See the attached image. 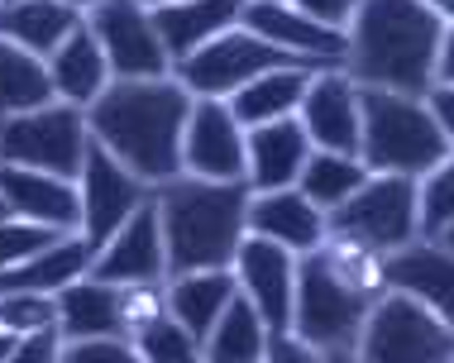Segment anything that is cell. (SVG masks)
I'll return each instance as SVG.
<instances>
[{"instance_id": "2e32d148", "label": "cell", "mask_w": 454, "mask_h": 363, "mask_svg": "<svg viewBox=\"0 0 454 363\" xmlns=\"http://www.w3.org/2000/svg\"><path fill=\"white\" fill-rule=\"evenodd\" d=\"M301 129L316 153H340V158H359L364 143V111H359V87L340 72H321L301 101Z\"/></svg>"}, {"instance_id": "e0dca14e", "label": "cell", "mask_w": 454, "mask_h": 363, "mask_svg": "<svg viewBox=\"0 0 454 363\" xmlns=\"http://www.w3.org/2000/svg\"><path fill=\"white\" fill-rule=\"evenodd\" d=\"M0 197L15 220H29L53 235H82V197L77 182L29 167H0Z\"/></svg>"}, {"instance_id": "4316f807", "label": "cell", "mask_w": 454, "mask_h": 363, "mask_svg": "<svg viewBox=\"0 0 454 363\" xmlns=\"http://www.w3.org/2000/svg\"><path fill=\"white\" fill-rule=\"evenodd\" d=\"M316 77H321V72H311V67L268 72V77H259L254 87H244L235 101H225V105H230V115H235L244 129L278 125V120H297L301 115V101H306V91H311Z\"/></svg>"}, {"instance_id": "74e56055", "label": "cell", "mask_w": 454, "mask_h": 363, "mask_svg": "<svg viewBox=\"0 0 454 363\" xmlns=\"http://www.w3.org/2000/svg\"><path fill=\"white\" fill-rule=\"evenodd\" d=\"M10 363H63V335H58V330L29 335V340H20V344H15Z\"/></svg>"}, {"instance_id": "cb8c5ba5", "label": "cell", "mask_w": 454, "mask_h": 363, "mask_svg": "<svg viewBox=\"0 0 454 363\" xmlns=\"http://www.w3.org/2000/svg\"><path fill=\"white\" fill-rule=\"evenodd\" d=\"M235 297H239V277H235V268H225V273L168 277V316H173L196 344L211 340V330L220 325V316L235 306Z\"/></svg>"}, {"instance_id": "7c38bea8", "label": "cell", "mask_w": 454, "mask_h": 363, "mask_svg": "<svg viewBox=\"0 0 454 363\" xmlns=\"http://www.w3.org/2000/svg\"><path fill=\"white\" fill-rule=\"evenodd\" d=\"M239 29H249L254 39H263L268 48L297 58L311 72H340L345 67V53H349V34H335L325 24H316L292 0H244Z\"/></svg>"}, {"instance_id": "4fadbf2b", "label": "cell", "mask_w": 454, "mask_h": 363, "mask_svg": "<svg viewBox=\"0 0 454 363\" xmlns=\"http://www.w3.org/2000/svg\"><path fill=\"white\" fill-rule=\"evenodd\" d=\"M249 173V129L230 115L225 101H196L182 139V177L239 187Z\"/></svg>"}, {"instance_id": "836d02e7", "label": "cell", "mask_w": 454, "mask_h": 363, "mask_svg": "<svg viewBox=\"0 0 454 363\" xmlns=\"http://www.w3.org/2000/svg\"><path fill=\"white\" fill-rule=\"evenodd\" d=\"M63 235H53V229H39V225H29V220H0V273H10V268H24L29 259H39V253L48 244H58Z\"/></svg>"}, {"instance_id": "5bb4252c", "label": "cell", "mask_w": 454, "mask_h": 363, "mask_svg": "<svg viewBox=\"0 0 454 363\" xmlns=\"http://www.w3.org/2000/svg\"><path fill=\"white\" fill-rule=\"evenodd\" d=\"M297 253L268 244V239H244L239 259H235V277H239V297L259 311L263 330L282 335L292 330V306H297Z\"/></svg>"}, {"instance_id": "1f68e13d", "label": "cell", "mask_w": 454, "mask_h": 363, "mask_svg": "<svg viewBox=\"0 0 454 363\" xmlns=\"http://www.w3.org/2000/svg\"><path fill=\"white\" fill-rule=\"evenodd\" d=\"M0 330L29 340V335L58 330V297H34V292H10L0 297Z\"/></svg>"}, {"instance_id": "8fae6325", "label": "cell", "mask_w": 454, "mask_h": 363, "mask_svg": "<svg viewBox=\"0 0 454 363\" xmlns=\"http://www.w3.org/2000/svg\"><path fill=\"white\" fill-rule=\"evenodd\" d=\"M77 197H82V239H87L91 249H106L110 239L153 201V187L134 177L125 163H115L106 149L91 143L87 167H82V177H77Z\"/></svg>"}, {"instance_id": "ee69618b", "label": "cell", "mask_w": 454, "mask_h": 363, "mask_svg": "<svg viewBox=\"0 0 454 363\" xmlns=\"http://www.w3.org/2000/svg\"><path fill=\"white\" fill-rule=\"evenodd\" d=\"M335 363H359V359H354V354H349V359H335Z\"/></svg>"}, {"instance_id": "5b68a950", "label": "cell", "mask_w": 454, "mask_h": 363, "mask_svg": "<svg viewBox=\"0 0 454 363\" xmlns=\"http://www.w3.org/2000/svg\"><path fill=\"white\" fill-rule=\"evenodd\" d=\"M364 111V143L359 163L373 177H431L450 158V139L435 125L431 105L421 96H392V91H359Z\"/></svg>"}, {"instance_id": "8d00e7d4", "label": "cell", "mask_w": 454, "mask_h": 363, "mask_svg": "<svg viewBox=\"0 0 454 363\" xmlns=\"http://www.w3.org/2000/svg\"><path fill=\"white\" fill-rule=\"evenodd\" d=\"M263 363H335L330 354H321V349H311L301 340V335L282 330V335H268L263 344Z\"/></svg>"}, {"instance_id": "6da1fadb", "label": "cell", "mask_w": 454, "mask_h": 363, "mask_svg": "<svg viewBox=\"0 0 454 363\" xmlns=\"http://www.w3.org/2000/svg\"><path fill=\"white\" fill-rule=\"evenodd\" d=\"M192 105V91L177 77L115 81L87 111V125L96 149L125 163L153 191H163L182 177V139H187Z\"/></svg>"}, {"instance_id": "f1b7e54d", "label": "cell", "mask_w": 454, "mask_h": 363, "mask_svg": "<svg viewBox=\"0 0 454 363\" xmlns=\"http://www.w3.org/2000/svg\"><path fill=\"white\" fill-rule=\"evenodd\" d=\"M368 177H373V173H368L359 158H340V153H311V163H306L297 191L316 205V211L335 215L345 201H354V191H359Z\"/></svg>"}, {"instance_id": "ffe728a7", "label": "cell", "mask_w": 454, "mask_h": 363, "mask_svg": "<svg viewBox=\"0 0 454 363\" xmlns=\"http://www.w3.org/2000/svg\"><path fill=\"white\" fill-rule=\"evenodd\" d=\"M249 235L297 253V259L330 244L325 211H316L297 187L292 191H268V197H249Z\"/></svg>"}, {"instance_id": "603a6c76", "label": "cell", "mask_w": 454, "mask_h": 363, "mask_svg": "<svg viewBox=\"0 0 454 363\" xmlns=\"http://www.w3.org/2000/svg\"><path fill=\"white\" fill-rule=\"evenodd\" d=\"M48 81H53V96L63 105H77V111H91L101 96L115 87V77H110V63L101 53V43H96V34L82 24L72 39L58 48L53 58H48Z\"/></svg>"}, {"instance_id": "7402d4cb", "label": "cell", "mask_w": 454, "mask_h": 363, "mask_svg": "<svg viewBox=\"0 0 454 363\" xmlns=\"http://www.w3.org/2000/svg\"><path fill=\"white\" fill-rule=\"evenodd\" d=\"M82 24H87V5H67V0H10V5H0V43H15L29 58L48 63Z\"/></svg>"}, {"instance_id": "f546056e", "label": "cell", "mask_w": 454, "mask_h": 363, "mask_svg": "<svg viewBox=\"0 0 454 363\" xmlns=\"http://www.w3.org/2000/svg\"><path fill=\"white\" fill-rule=\"evenodd\" d=\"M263 344H268V330H263L259 311L244 297H235V306L220 316L211 340L201 344V354L206 363H263Z\"/></svg>"}, {"instance_id": "44dd1931", "label": "cell", "mask_w": 454, "mask_h": 363, "mask_svg": "<svg viewBox=\"0 0 454 363\" xmlns=\"http://www.w3.org/2000/svg\"><path fill=\"white\" fill-rule=\"evenodd\" d=\"M383 277L387 292H407L445 325H454V253L445 244L421 239V244L392 253V259H383Z\"/></svg>"}, {"instance_id": "277c9868", "label": "cell", "mask_w": 454, "mask_h": 363, "mask_svg": "<svg viewBox=\"0 0 454 363\" xmlns=\"http://www.w3.org/2000/svg\"><path fill=\"white\" fill-rule=\"evenodd\" d=\"M249 197L244 187H215V182L177 177L158 191L168 244V277L187 273H225L235 268L244 239H249Z\"/></svg>"}, {"instance_id": "4dcf8cb0", "label": "cell", "mask_w": 454, "mask_h": 363, "mask_svg": "<svg viewBox=\"0 0 454 363\" xmlns=\"http://www.w3.org/2000/svg\"><path fill=\"white\" fill-rule=\"evenodd\" d=\"M134 349H139V359H144V363H206L201 344H196L173 316L153 321L149 330L134 335Z\"/></svg>"}, {"instance_id": "7a4b0ae2", "label": "cell", "mask_w": 454, "mask_h": 363, "mask_svg": "<svg viewBox=\"0 0 454 363\" xmlns=\"http://www.w3.org/2000/svg\"><path fill=\"white\" fill-rule=\"evenodd\" d=\"M445 19L426 0H364L349 24L345 77L359 91L431 96Z\"/></svg>"}, {"instance_id": "9a60e30c", "label": "cell", "mask_w": 454, "mask_h": 363, "mask_svg": "<svg viewBox=\"0 0 454 363\" xmlns=\"http://www.w3.org/2000/svg\"><path fill=\"white\" fill-rule=\"evenodd\" d=\"M96 282L110 287H144V282H168V244H163V215H158V191L134 220L110 239L106 249H96L91 263Z\"/></svg>"}, {"instance_id": "52a82bcc", "label": "cell", "mask_w": 454, "mask_h": 363, "mask_svg": "<svg viewBox=\"0 0 454 363\" xmlns=\"http://www.w3.org/2000/svg\"><path fill=\"white\" fill-rule=\"evenodd\" d=\"M91 143L96 139H91L87 111L53 101L34 115L0 125V167H29V173H53V177L77 182L82 167H87Z\"/></svg>"}, {"instance_id": "b9f144b4", "label": "cell", "mask_w": 454, "mask_h": 363, "mask_svg": "<svg viewBox=\"0 0 454 363\" xmlns=\"http://www.w3.org/2000/svg\"><path fill=\"white\" fill-rule=\"evenodd\" d=\"M435 244H445V249L454 253V225H450V229H445V235H440V239H435Z\"/></svg>"}, {"instance_id": "30bf717a", "label": "cell", "mask_w": 454, "mask_h": 363, "mask_svg": "<svg viewBox=\"0 0 454 363\" xmlns=\"http://www.w3.org/2000/svg\"><path fill=\"white\" fill-rule=\"evenodd\" d=\"M87 29L101 43L115 81L173 77V63H168L163 43H158L149 5H134V0H96V5H87Z\"/></svg>"}, {"instance_id": "7bdbcfd3", "label": "cell", "mask_w": 454, "mask_h": 363, "mask_svg": "<svg viewBox=\"0 0 454 363\" xmlns=\"http://www.w3.org/2000/svg\"><path fill=\"white\" fill-rule=\"evenodd\" d=\"M0 220H10V205H5V197H0Z\"/></svg>"}, {"instance_id": "ba28073f", "label": "cell", "mask_w": 454, "mask_h": 363, "mask_svg": "<svg viewBox=\"0 0 454 363\" xmlns=\"http://www.w3.org/2000/svg\"><path fill=\"white\" fill-rule=\"evenodd\" d=\"M359 363H454V325L407 292H387L368 311V325L354 349Z\"/></svg>"}, {"instance_id": "ab89813d", "label": "cell", "mask_w": 454, "mask_h": 363, "mask_svg": "<svg viewBox=\"0 0 454 363\" xmlns=\"http://www.w3.org/2000/svg\"><path fill=\"white\" fill-rule=\"evenodd\" d=\"M435 87H454V24H445V39H440V63H435Z\"/></svg>"}, {"instance_id": "f35d334b", "label": "cell", "mask_w": 454, "mask_h": 363, "mask_svg": "<svg viewBox=\"0 0 454 363\" xmlns=\"http://www.w3.org/2000/svg\"><path fill=\"white\" fill-rule=\"evenodd\" d=\"M426 105H431L435 125L445 129V139H450V149H454V87H435L431 96H426Z\"/></svg>"}, {"instance_id": "83f0119b", "label": "cell", "mask_w": 454, "mask_h": 363, "mask_svg": "<svg viewBox=\"0 0 454 363\" xmlns=\"http://www.w3.org/2000/svg\"><path fill=\"white\" fill-rule=\"evenodd\" d=\"M53 81H48V63L29 58L15 43H0V125L20 115H34L53 105Z\"/></svg>"}, {"instance_id": "3957f363", "label": "cell", "mask_w": 454, "mask_h": 363, "mask_svg": "<svg viewBox=\"0 0 454 363\" xmlns=\"http://www.w3.org/2000/svg\"><path fill=\"white\" fill-rule=\"evenodd\" d=\"M387 297L383 259L330 239L325 249L306 253L297 263V306H292V335L330 359H349L359 349L368 311Z\"/></svg>"}, {"instance_id": "e575fe53", "label": "cell", "mask_w": 454, "mask_h": 363, "mask_svg": "<svg viewBox=\"0 0 454 363\" xmlns=\"http://www.w3.org/2000/svg\"><path fill=\"white\" fill-rule=\"evenodd\" d=\"M168 316V282H144V287H120V321H125V340L149 330L153 321Z\"/></svg>"}, {"instance_id": "d590c367", "label": "cell", "mask_w": 454, "mask_h": 363, "mask_svg": "<svg viewBox=\"0 0 454 363\" xmlns=\"http://www.w3.org/2000/svg\"><path fill=\"white\" fill-rule=\"evenodd\" d=\"M63 363H144L134 340H82V344H67L63 340Z\"/></svg>"}, {"instance_id": "d6a6232c", "label": "cell", "mask_w": 454, "mask_h": 363, "mask_svg": "<svg viewBox=\"0 0 454 363\" xmlns=\"http://www.w3.org/2000/svg\"><path fill=\"white\" fill-rule=\"evenodd\" d=\"M454 225V153L421 177V239H440Z\"/></svg>"}, {"instance_id": "9c48e42d", "label": "cell", "mask_w": 454, "mask_h": 363, "mask_svg": "<svg viewBox=\"0 0 454 363\" xmlns=\"http://www.w3.org/2000/svg\"><path fill=\"white\" fill-rule=\"evenodd\" d=\"M282 67H301V63L287 53H278V48H268L263 39H254L249 29L235 24V29L220 34L211 48H201L192 63H182L173 77L192 91V101H235L244 87H254L259 77L282 72Z\"/></svg>"}, {"instance_id": "d6986e66", "label": "cell", "mask_w": 454, "mask_h": 363, "mask_svg": "<svg viewBox=\"0 0 454 363\" xmlns=\"http://www.w3.org/2000/svg\"><path fill=\"white\" fill-rule=\"evenodd\" d=\"M311 139H306L301 120H278V125H259L249 129V173H244V187L254 197H268V191H292L301 187V173L311 163Z\"/></svg>"}, {"instance_id": "ac0fdd59", "label": "cell", "mask_w": 454, "mask_h": 363, "mask_svg": "<svg viewBox=\"0 0 454 363\" xmlns=\"http://www.w3.org/2000/svg\"><path fill=\"white\" fill-rule=\"evenodd\" d=\"M239 5H244V0H192V5L168 0V5H149L158 43H163L173 72L182 63H192L201 48H211L220 34L235 29V24H239Z\"/></svg>"}, {"instance_id": "8992f818", "label": "cell", "mask_w": 454, "mask_h": 363, "mask_svg": "<svg viewBox=\"0 0 454 363\" xmlns=\"http://www.w3.org/2000/svg\"><path fill=\"white\" fill-rule=\"evenodd\" d=\"M330 239L354 244L373 259L421 244V182L411 177H368L354 201H345L335 215H325Z\"/></svg>"}, {"instance_id": "60d3db41", "label": "cell", "mask_w": 454, "mask_h": 363, "mask_svg": "<svg viewBox=\"0 0 454 363\" xmlns=\"http://www.w3.org/2000/svg\"><path fill=\"white\" fill-rule=\"evenodd\" d=\"M15 335H5V330H0V363H10V354H15Z\"/></svg>"}, {"instance_id": "d4e9b609", "label": "cell", "mask_w": 454, "mask_h": 363, "mask_svg": "<svg viewBox=\"0 0 454 363\" xmlns=\"http://www.w3.org/2000/svg\"><path fill=\"white\" fill-rule=\"evenodd\" d=\"M58 335L67 344L82 340H120L125 335V321H120V287L96 282V277H82L58 292Z\"/></svg>"}, {"instance_id": "484cf974", "label": "cell", "mask_w": 454, "mask_h": 363, "mask_svg": "<svg viewBox=\"0 0 454 363\" xmlns=\"http://www.w3.org/2000/svg\"><path fill=\"white\" fill-rule=\"evenodd\" d=\"M91 263H96V249L87 244L82 235H63L58 244H48L39 259H29L24 268H10L0 273V297L10 292H34V297H58L63 287L91 277Z\"/></svg>"}]
</instances>
